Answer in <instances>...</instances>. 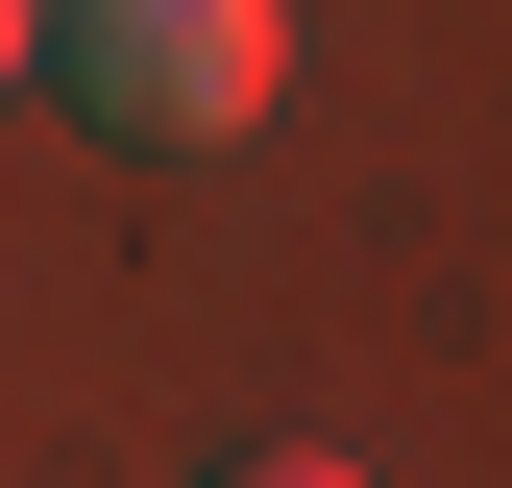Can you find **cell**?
I'll return each instance as SVG.
<instances>
[{"label":"cell","instance_id":"7a4b0ae2","mask_svg":"<svg viewBox=\"0 0 512 488\" xmlns=\"http://www.w3.org/2000/svg\"><path fill=\"white\" fill-rule=\"evenodd\" d=\"M220 488H366V464H317V440H269V464H220Z\"/></svg>","mask_w":512,"mask_h":488},{"label":"cell","instance_id":"6da1fadb","mask_svg":"<svg viewBox=\"0 0 512 488\" xmlns=\"http://www.w3.org/2000/svg\"><path fill=\"white\" fill-rule=\"evenodd\" d=\"M269 74H293V0H74L49 25V98L122 147H244Z\"/></svg>","mask_w":512,"mask_h":488},{"label":"cell","instance_id":"3957f363","mask_svg":"<svg viewBox=\"0 0 512 488\" xmlns=\"http://www.w3.org/2000/svg\"><path fill=\"white\" fill-rule=\"evenodd\" d=\"M49 25H74V0H0V74H49Z\"/></svg>","mask_w":512,"mask_h":488}]
</instances>
